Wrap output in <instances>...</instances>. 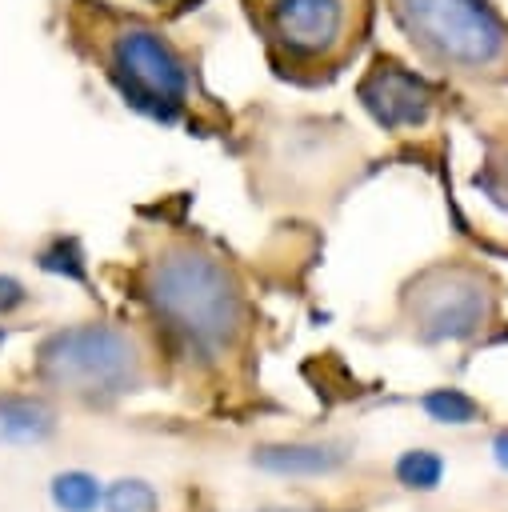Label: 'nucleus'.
Listing matches in <instances>:
<instances>
[{
    "instance_id": "7ed1b4c3",
    "label": "nucleus",
    "mask_w": 508,
    "mask_h": 512,
    "mask_svg": "<svg viewBox=\"0 0 508 512\" xmlns=\"http://www.w3.org/2000/svg\"><path fill=\"white\" fill-rule=\"evenodd\" d=\"M268 72L292 88H328L372 44L380 0H236Z\"/></svg>"
},
{
    "instance_id": "f8f14e48",
    "label": "nucleus",
    "mask_w": 508,
    "mask_h": 512,
    "mask_svg": "<svg viewBox=\"0 0 508 512\" xmlns=\"http://www.w3.org/2000/svg\"><path fill=\"white\" fill-rule=\"evenodd\" d=\"M396 476L408 484V488H436L440 476H444V464L436 452H404L396 460Z\"/></svg>"
},
{
    "instance_id": "20e7f679",
    "label": "nucleus",
    "mask_w": 508,
    "mask_h": 512,
    "mask_svg": "<svg viewBox=\"0 0 508 512\" xmlns=\"http://www.w3.org/2000/svg\"><path fill=\"white\" fill-rule=\"evenodd\" d=\"M416 64L456 88H508V12L500 0H380Z\"/></svg>"
},
{
    "instance_id": "2eb2a0df",
    "label": "nucleus",
    "mask_w": 508,
    "mask_h": 512,
    "mask_svg": "<svg viewBox=\"0 0 508 512\" xmlns=\"http://www.w3.org/2000/svg\"><path fill=\"white\" fill-rule=\"evenodd\" d=\"M24 300H28L24 284H20V280H12V276H0V316H4V312H12V308H20Z\"/></svg>"
},
{
    "instance_id": "ddd939ff",
    "label": "nucleus",
    "mask_w": 508,
    "mask_h": 512,
    "mask_svg": "<svg viewBox=\"0 0 508 512\" xmlns=\"http://www.w3.org/2000/svg\"><path fill=\"white\" fill-rule=\"evenodd\" d=\"M108 512H156V492L144 480H116L104 496Z\"/></svg>"
},
{
    "instance_id": "1a4fd4ad",
    "label": "nucleus",
    "mask_w": 508,
    "mask_h": 512,
    "mask_svg": "<svg viewBox=\"0 0 508 512\" xmlns=\"http://www.w3.org/2000/svg\"><path fill=\"white\" fill-rule=\"evenodd\" d=\"M56 416L36 396H0V444H40Z\"/></svg>"
},
{
    "instance_id": "39448f33",
    "label": "nucleus",
    "mask_w": 508,
    "mask_h": 512,
    "mask_svg": "<svg viewBox=\"0 0 508 512\" xmlns=\"http://www.w3.org/2000/svg\"><path fill=\"white\" fill-rule=\"evenodd\" d=\"M36 368L48 384L72 396H116L136 384V348L120 328L108 324H76L52 332L40 352Z\"/></svg>"
},
{
    "instance_id": "f257e3e1",
    "label": "nucleus",
    "mask_w": 508,
    "mask_h": 512,
    "mask_svg": "<svg viewBox=\"0 0 508 512\" xmlns=\"http://www.w3.org/2000/svg\"><path fill=\"white\" fill-rule=\"evenodd\" d=\"M48 32L88 64L124 108L196 136H228L232 112L204 84L208 28L116 0H52Z\"/></svg>"
},
{
    "instance_id": "f03ea898",
    "label": "nucleus",
    "mask_w": 508,
    "mask_h": 512,
    "mask_svg": "<svg viewBox=\"0 0 508 512\" xmlns=\"http://www.w3.org/2000/svg\"><path fill=\"white\" fill-rule=\"evenodd\" d=\"M136 292L188 348L220 352L244 328V284L228 256L188 228H164L136 268Z\"/></svg>"
},
{
    "instance_id": "6e6552de",
    "label": "nucleus",
    "mask_w": 508,
    "mask_h": 512,
    "mask_svg": "<svg viewBox=\"0 0 508 512\" xmlns=\"http://www.w3.org/2000/svg\"><path fill=\"white\" fill-rule=\"evenodd\" d=\"M256 464L280 476H320L344 464V452L336 444H276V448H260Z\"/></svg>"
},
{
    "instance_id": "0eeeda50",
    "label": "nucleus",
    "mask_w": 508,
    "mask_h": 512,
    "mask_svg": "<svg viewBox=\"0 0 508 512\" xmlns=\"http://www.w3.org/2000/svg\"><path fill=\"white\" fill-rule=\"evenodd\" d=\"M404 308L428 340H460L484 328L496 308V284L484 268L440 260L404 288Z\"/></svg>"
},
{
    "instance_id": "f3484780",
    "label": "nucleus",
    "mask_w": 508,
    "mask_h": 512,
    "mask_svg": "<svg viewBox=\"0 0 508 512\" xmlns=\"http://www.w3.org/2000/svg\"><path fill=\"white\" fill-rule=\"evenodd\" d=\"M0 344H4V328H0Z\"/></svg>"
},
{
    "instance_id": "9b49d317",
    "label": "nucleus",
    "mask_w": 508,
    "mask_h": 512,
    "mask_svg": "<svg viewBox=\"0 0 508 512\" xmlns=\"http://www.w3.org/2000/svg\"><path fill=\"white\" fill-rule=\"evenodd\" d=\"M424 412L432 420H444V424H472L480 416V404L456 388H440V392H428L424 396Z\"/></svg>"
},
{
    "instance_id": "4468645a",
    "label": "nucleus",
    "mask_w": 508,
    "mask_h": 512,
    "mask_svg": "<svg viewBox=\"0 0 508 512\" xmlns=\"http://www.w3.org/2000/svg\"><path fill=\"white\" fill-rule=\"evenodd\" d=\"M148 12H156V16H164V20H188V16H196L208 0H140Z\"/></svg>"
},
{
    "instance_id": "423d86ee",
    "label": "nucleus",
    "mask_w": 508,
    "mask_h": 512,
    "mask_svg": "<svg viewBox=\"0 0 508 512\" xmlns=\"http://www.w3.org/2000/svg\"><path fill=\"white\" fill-rule=\"evenodd\" d=\"M456 84L412 68L408 60H400L396 52L376 48L364 64V72L356 76V100L360 108L372 116L376 128L384 132H420L428 128L440 112H448V104H456Z\"/></svg>"
},
{
    "instance_id": "9d476101",
    "label": "nucleus",
    "mask_w": 508,
    "mask_h": 512,
    "mask_svg": "<svg viewBox=\"0 0 508 512\" xmlns=\"http://www.w3.org/2000/svg\"><path fill=\"white\" fill-rule=\"evenodd\" d=\"M100 496L104 492H100L96 476H88V472H60L52 480V500L64 512H92L100 504Z\"/></svg>"
},
{
    "instance_id": "dca6fc26",
    "label": "nucleus",
    "mask_w": 508,
    "mask_h": 512,
    "mask_svg": "<svg viewBox=\"0 0 508 512\" xmlns=\"http://www.w3.org/2000/svg\"><path fill=\"white\" fill-rule=\"evenodd\" d=\"M492 452H496V464H500V468H508V432H500V436H496Z\"/></svg>"
}]
</instances>
